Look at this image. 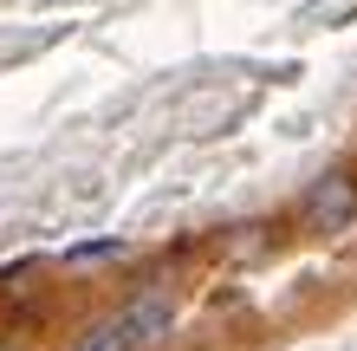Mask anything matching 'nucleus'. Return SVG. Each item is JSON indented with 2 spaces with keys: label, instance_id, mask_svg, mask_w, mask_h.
I'll use <instances>...</instances> for the list:
<instances>
[{
  "label": "nucleus",
  "instance_id": "7ed1b4c3",
  "mask_svg": "<svg viewBox=\"0 0 357 351\" xmlns=\"http://www.w3.org/2000/svg\"><path fill=\"white\" fill-rule=\"evenodd\" d=\"M72 351H130V338H123V325H117V319H104V325H91V332L78 338Z\"/></svg>",
  "mask_w": 357,
  "mask_h": 351
},
{
  "label": "nucleus",
  "instance_id": "20e7f679",
  "mask_svg": "<svg viewBox=\"0 0 357 351\" xmlns=\"http://www.w3.org/2000/svg\"><path fill=\"white\" fill-rule=\"evenodd\" d=\"M117 254H123V241H85V247H72L66 260L72 267H98V260H117Z\"/></svg>",
  "mask_w": 357,
  "mask_h": 351
},
{
  "label": "nucleus",
  "instance_id": "f03ea898",
  "mask_svg": "<svg viewBox=\"0 0 357 351\" xmlns=\"http://www.w3.org/2000/svg\"><path fill=\"white\" fill-rule=\"evenodd\" d=\"M169 319H176L169 293H137V299L117 313L123 338H130V351H150V345H162V338H169Z\"/></svg>",
  "mask_w": 357,
  "mask_h": 351
},
{
  "label": "nucleus",
  "instance_id": "f257e3e1",
  "mask_svg": "<svg viewBox=\"0 0 357 351\" xmlns=\"http://www.w3.org/2000/svg\"><path fill=\"white\" fill-rule=\"evenodd\" d=\"M305 221L312 228H351L357 221V176H319L312 182V195H305Z\"/></svg>",
  "mask_w": 357,
  "mask_h": 351
},
{
  "label": "nucleus",
  "instance_id": "39448f33",
  "mask_svg": "<svg viewBox=\"0 0 357 351\" xmlns=\"http://www.w3.org/2000/svg\"><path fill=\"white\" fill-rule=\"evenodd\" d=\"M0 351H13V345H0Z\"/></svg>",
  "mask_w": 357,
  "mask_h": 351
}]
</instances>
